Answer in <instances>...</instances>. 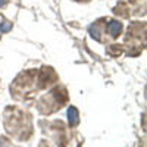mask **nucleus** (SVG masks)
Wrapping results in <instances>:
<instances>
[{
    "mask_svg": "<svg viewBox=\"0 0 147 147\" xmlns=\"http://www.w3.org/2000/svg\"><path fill=\"white\" fill-rule=\"evenodd\" d=\"M7 2H9V0H0V6H5V5H7Z\"/></svg>",
    "mask_w": 147,
    "mask_h": 147,
    "instance_id": "20e7f679",
    "label": "nucleus"
},
{
    "mask_svg": "<svg viewBox=\"0 0 147 147\" xmlns=\"http://www.w3.org/2000/svg\"><path fill=\"white\" fill-rule=\"evenodd\" d=\"M12 28V24L10 22H5V25H2V32H6Z\"/></svg>",
    "mask_w": 147,
    "mask_h": 147,
    "instance_id": "7ed1b4c3",
    "label": "nucleus"
},
{
    "mask_svg": "<svg viewBox=\"0 0 147 147\" xmlns=\"http://www.w3.org/2000/svg\"><path fill=\"white\" fill-rule=\"evenodd\" d=\"M121 31H122V24L121 22H112L109 25V32L112 37H116Z\"/></svg>",
    "mask_w": 147,
    "mask_h": 147,
    "instance_id": "f03ea898",
    "label": "nucleus"
},
{
    "mask_svg": "<svg viewBox=\"0 0 147 147\" xmlns=\"http://www.w3.org/2000/svg\"><path fill=\"white\" fill-rule=\"evenodd\" d=\"M68 116H69V124L74 127V125H77L78 124V110L74 107V106H71L69 107V110H68Z\"/></svg>",
    "mask_w": 147,
    "mask_h": 147,
    "instance_id": "f257e3e1",
    "label": "nucleus"
}]
</instances>
